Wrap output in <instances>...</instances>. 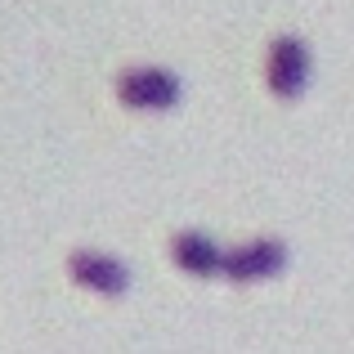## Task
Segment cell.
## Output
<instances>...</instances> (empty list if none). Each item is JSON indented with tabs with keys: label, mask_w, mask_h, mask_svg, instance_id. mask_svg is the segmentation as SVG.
Listing matches in <instances>:
<instances>
[{
	"label": "cell",
	"mask_w": 354,
	"mask_h": 354,
	"mask_svg": "<svg viewBox=\"0 0 354 354\" xmlns=\"http://www.w3.org/2000/svg\"><path fill=\"white\" fill-rule=\"evenodd\" d=\"M184 86L171 68H157V63H135V68H121L113 81V99L130 113H171L180 104Z\"/></svg>",
	"instance_id": "cell-1"
},
{
	"label": "cell",
	"mask_w": 354,
	"mask_h": 354,
	"mask_svg": "<svg viewBox=\"0 0 354 354\" xmlns=\"http://www.w3.org/2000/svg\"><path fill=\"white\" fill-rule=\"evenodd\" d=\"M310 72H314V54L296 32H283V36L269 41V50H265V90L274 99H283V104L301 99L305 90H310Z\"/></svg>",
	"instance_id": "cell-2"
},
{
	"label": "cell",
	"mask_w": 354,
	"mask_h": 354,
	"mask_svg": "<svg viewBox=\"0 0 354 354\" xmlns=\"http://www.w3.org/2000/svg\"><path fill=\"white\" fill-rule=\"evenodd\" d=\"M287 269V247L278 238H251L238 242V247H225V265H220V278L225 283H265V278H278Z\"/></svg>",
	"instance_id": "cell-3"
},
{
	"label": "cell",
	"mask_w": 354,
	"mask_h": 354,
	"mask_svg": "<svg viewBox=\"0 0 354 354\" xmlns=\"http://www.w3.org/2000/svg\"><path fill=\"white\" fill-rule=\"evenodd\" d=\"M68 278L77 287H86V292H95V296H108V301H117V296L130 292L126 260L108 256V251H90V247H81V251L68 256Z\"/></svg>",
	"instance_id": "cell-4"
},
{
	"label": "cell",
	"mask_w": 354,
	"mask_h": 354,
	"mask_svg": "<svg viewBox=\"0 0 354 354\" xmlns=\"http://www.w3.org/2000/svg\"><path fill=\"white\" fill-rule=\"evenodd\" d=\"M166 256L189 278H220V265H225V247L211 234H202V229H180V234H171L166 238Z\"/></svg>",
	"instance_id": "cell-5"
}]
</instances>
